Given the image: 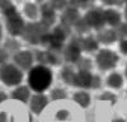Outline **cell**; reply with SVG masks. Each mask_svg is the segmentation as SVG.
<instances>
[{"label": "cell", "mask_w": 127, "mask_h": 122, "mask_svg": "<svg viewBox=\"0 0 127 122\" xmlns=\"http://www.w3.org/2000/svg\"><path fill=\"white\" fill-rule=\"evenodd\" d=\"M4 17H5V22H6V29L12 36H20L24 32V20L18 13V10L15 9L14 5L8 4L4 9Z\"/></svg>", "instance_id": "7a4b0ae2"}, {"label": "cell", "mask_w": 127, "mask_h": 122, "mask_svg": "<svg viewBox=\"0 0 127 122\" xmlns=\"http://www.w3.org/2000/svg\"><path fill=\"white\" fill-rule=\"evenodd\" d=\"M72 99H74V102H75V103H78L81 108H88L89 104H90V100H92L89 93H87V92H84V90L75 93V94H74V97H72Z\"/></svg>", "instance_id": "2e32d148"}, {"label": "cell", "mask_w": 127, "mask_h": 122, "mask_svg": "<svg viewBox=\"0 0 127 122\" xmlns=\"http://www.w3.org/2000/svg\"><path fill=\"white\" fill-rule=\"evenodd\" d=\"M72 6L75 8H87L89 4H92L94 0H69Z\"/></svg>", "instance_id": "484cf974"}, {"label": "cell", "mask_w": 127, "mask_h": 122, "mask_svg": "<svg viewBox=\"0 0 127 122\" xmlns=\"http://www.w3.org/2000/svg\"><path fill=\"white\" fill-rule=\"evenodd\" d=\"M24 13L29 19H36L38 17V8L33 3H28L24 5Z\"/></svg>", "instance_id": "44dd1931"}, {"label": "cell", "mask_w": 127, "mask_h": 122, "mask_svg": "<svg viewBox=\"0 0 127 122\" xmlns=\"http://www.w3.org/2000/svg\"><path fill=\"white\" fill-rule=\"evenodd\" d=\"M36 1H38V3H41V1H43V0H36Z\"/></svg>", "instance_id": "60d3db41"}, {"label": "cell", "mask_w": 127, "mask_h": 122, "mask_svg": "<svg viewBox=\"0 0 127 122\" xmlns=\"http://www.w3.org/2000/svg\"><path fill=\"white\" fill-rule=\"evenodd\" d=\"M6 57H8V54L5 52L4 50H0V64H4L5 62V60H6Z\"/></svg>", "instance_id": "d6a6232c"}, {"label": "cell", "mask_w": 127, "mask_h": 122, "mask_svg": "<svg viewBox=\"0 0 127 122\" xmlns=\"http://www.w3.org/2000/svg\"><path fill=\"white\" fill-rule=\"evenodd\" d=\"M99 100H105V102H109L111 104H114L116 100H117V97H116L113 93H109V92H104V93L99 97Z\"/></svg>", "instance_id": "d4e9b609"}, {"label": "cell", "mask_w": 127, "mask_h": 122, "mask_svg": "<svg viewBox=\"0 0 127 122\" xmlns=\"http://www.w3.org/2000/svg\"><path fill=\"white\" fill-rule=\"evenodd\" d=\"M120 50H121V52L123 55H127V38L121 39V42H120Z\"/></svg>", "instance_id": "4dcf8cb0"}, {"label": "cell", "mask_w": 127, "mask_h": 122, "mask_svg": "<svg viewBox=\"0 0 127 122\" xmlns=\"http://www.w3.org/2000/svg\"><path fill=\"white\" fill-rule=\"evenodd\" d=\"M0 79L8 87L18 85L23 79V73L15 65L3 64L0 66Z\"/></svg>", "instance_id": "3957f363"}, {"label": "cell", "mask_w": 127, "mask_h": 122, "mask_svg": "<svg viewBox=\"0 0 127 122\" xmlns=\"http://www.w3.org/2000/svg\"><path fill=\"white\" fill-rule=\"evenodd\" d=\"M104 19L105 24L111 26L112 28H118L121 23V14L116 9H107L104 10Z\"/></svg>", "instance_id": "9a60e30c"}, {"label": "cell", "mask_w": 127, "mask_h": 122, "mask_svg": "<svg viewBox=\"0 0 127 122\" xmlns=\"http://www.w3.org/2000/svg\"><path fill=\"white\" fill-rule=\"evenodd\" d=\"M12 98L15 99V100H20V102H27L28 98H29V89L28 87H18L17 89L13 90L12 93Z\"/></svg>", "instance_id": "ac0fdd59"}, {"label": "cell", "mask_w": 127, "mask_h": 122, "mask_svg": "<svg viewBox=\"0 0 127 122\" xmlns=\"http://www.w3.org/2000/svg\"><path fill=\"white\" fill-rule=\"evenodd\" d=\"M6 121H8L6 113L5 112H0V122H6Z\"/></svg>", "instance_id": "836d02e7"}, {"label": "cell", "mask_w": 127, "mask_h": 122, "mask_svg": "<svg viewBox=\"0 0 127 122\" xmlns=\"http://www.w3.org/2000/svg\"><path fill=\"white\" fill-rule=\"evenodd\" d=\"M48 33V27H46L45 24L39 23H28L24 28L23 32V37L24 39H27L29 43H41L43 36Z\"/></svg>", "instance_id": "277c9868"}, {"label": "cell", "mask_w": 127, "mask_h": 122, "mask_svg": "<svg viewBox=\"0 0 127 122\" xmlns=\"http://www.w3.org/2000/svg\"><path fill=\"white\" fill-rule=\"evenodd\" d=\"M5 99H8V95L4 93V92H0V103H3Z\"/></svg>", "instance_id": "e575fe53"}, {"label": "cell", "mask_w": 127, "mask_h": 122, "mask_svg": "<svg viewBox=\"0 0 127 122\" xmlns=\"http://www.w3.org/2000/svg\"><path fill=\"white\" fill-rule=\"evenodd\" d=\"M125 18L127 20V0H126V5H125Z\"/></svg>", "instance_id": "74e56055"}, {"label": "cell", "mask_w": 127, "mask_h": 122, "mask_svg": "<svg viewBox=\"0 0 127 122\" xmlns=\"http://www.w3.org/2000/svg\"><path fill=\"white\" fill-rule=\"evenodd\" d=\"M112 122H126V120H123V118H114Z\"/></svg>", "instance_id": "8d00e7d4"}, {"label": "cell", "mask_w": 127, "mask_h": 122, "mask_svg": "<svg viewBox=\"0 0 127 122\" xmlns=\"http://www.w3.org/2000/svg\"><path fill=\"white\" fill-rule=\"evenodd\" d=\"M52 71L45 65H37L29 70L28 74V85L36 93H42L50 88L52 83Z\"/></svg>", "instance_id": "6da1fadb"}, {"label": "cell", "mask_w": 127, "mask_h": 122, "mask_svg": "<svg viewBox=\"0 0 127 122\" xmlns=\"http://www.w3.org/2000/svg\"><path fill=\"white\" fill-rule=\"evenodd\" d=\"M81 37L72 38L64 50V59L67 62H78L81 59Z\"/></svg>", "instance_id": "8992f818"}, {"label": "cell", "mask_w": 127, "mask_h": 122, "mask_svg": "<svg viewBox=\"0 0 127 122\" xmlns=\"http://www.w3.org/2000/svg\"><path fill=\"white\" fill-rule=\"evenodd\" d=\"M8 4H9L8 0H0V8H1V9H4Z\"/></svg>", "instance_id": "d590c367"}, {"label": "cell", "mask_w": 127, "mask_h": 122, "mask_svg": "<svg viewBox=\"0 0 127 122\" xmlns=\"http://www.w3.org/2000/svg\"><path fill=\"white\" fill-rule=\"evenodd\" d=\"M118 38L117 32L114 29H99L98 33H97V39L98 42L104 43V45H111L113 42H116Z\"/></svg>", "instance_id": "5bb4252c"}, {"label": "cell", "mask_w": 127, "mask_h": 122, "mask_svg": "<svg viewBox=\"0 0 127 122\" xmlns=\"http://www.w3.org/2000/svg\"><path fill=\"white\" fill-rule=\"evenodd\" d=\"M14 62L23 70H28L33 62V56L29 51H19L14 55Z\"/></svg>", "instance_id": "30bf717a"}, {"label": "cell", "mask_w": 127, "mask_h": 122, "mask_svg": "<svg viewBox=\"0 0 127 122\" xmlns=\"http://www.w3.org/2000/svg\"><path fill=\"white\" fill-rule=\"evenodd\" d=\"M116 32H117V36H118L121 39L127 38V22L122 23V24L118 27V29L116 30Z\"/></svg>", "instance_id": "f1b7e54d"}, {"label": "cell", "mask_w": 127, "mask_h": 122, "mask_svg": "<svg viewBox=\"0 0 127 122\" xmlns=\"http://www.w3.org/2000/svg\"><path fill=\"white\" fill-rule=\"evenodd\" d=\"M78 67H79V70H87V71H89L90 67H92L90 60H88V59H83V57H81V59L78 61Z\"/></svg>", "instance_id": "4316f807"}, {"label": "cell", "mask_w": 127, "mask_h": 122, "mask_svg": "<svg viewBox=\"0 0 127 122\" xmlns=\"http://www.w3.org/2000/svg\"><path fill=\"white\" fill-rule=\"evenodd\" d=\"M70 117V112L67 109H59L56 112V120L59 121H66Z\"/></svg>", "instance_id": "83f0119b"}, {"label": "cell", "mask_w": 127, "mask_h": 122, "mask_svg": "<svg viewBox=\"0 0 127 122\" xmlns=\"http://www.w3.org/2000/svg\"><path fill=\"white\" fill-rule=\"evenodd\" d=\"M107 85L113 89H120L123 85V78L118 73H112L107 78Z\"/></svg>", "instance_id": "d6986e66"}, {"label": "cell", "mask_w": 127, "mask_h": 122, "mask_svg": "<svg viewBox=\"0 0 127 122\" xmlns=\"http://www.w3.org/2000/svg\"><path fill=\"white\" fill-rule=\"evenodd\" d=\"M102 1L107 5H122L126 3V0H102Z\"/></svg>", "instance_id": "f546056e"}, {"label": "cell", "mask_w": 127, "mask_h": 122, "mask_svg": "<svg viewBox=\"0 0 127 122\" xmlns=\"http://www.w3.org/2000/svg\"><path fill=\"white\" fill-rule=\"evenodd\" d=\"M69 3V0H48V4L54 8L55 10H61L65 9Z\"/></svg>", "instance_id": "7402d4cb"}, {"label": "cell", "mask_w": 127, "mask_h": 122, "mask_svg": "<svg viewBox=\"0 0 127 122\" xmlns=\"http://www.w3.org/2000/svg\"><path fill=\"white\" fill-rule=\"evenodd\" d=\"M56 20V10L52 8L48 3L43 4L41 6V23L46 27H50L54 24Z\"/></svg>", "instance_id": "ba28073f"}, {"label": "cell", "mask_w": 127, "mask_h": 122, "mask_svg": "<svg viewBox=\"0 0 127 122\" xmlns=\"http://www.w3.org/2000/svg\"><path fill=\"white\" fill-rule=\"evenodd\" d=\"M61 76H62V80L65 81L66 84L69 85H74L75 84V76H76V73L74 71L71 67L69 66H65L61 71Z\"/></svg>", "instance_id": "ffe728a7"}, {"label": "cell", "mask_w": 127, "mask_h": 122, "mask_svg": "<svg viewBox=\"0 0 127 122\" xmlns=\"http://www.w3.org/2000/svg\"><path fill=\"white\" fill-rule=\"evenodd\" d=\"M51 98H52V100L65 99V98H66V93H65V90L57 88V89H54V90L51 92Z\"/></svg>", "instance_id": "cb8c5ba5"}, {"label": "cell", "mask_w": 127, "mask_h": 122, "mask_svg": "<svg viewBox=\"0 0 127 122\" xmlns=\"http://www.w3.org/2000/svg\"><path fill=\"white\" fill-rule=\"evenodd\" d=\"M100 87V78L97 76V75H94L93 76V81H92V88L93 89H97Z\"/></svg>", "instance_id": "1f68e13d"}, {"label": "cell", "mask_w": 127, "mask_h": 122, "mask_svg": "<svg viewBox=\"0 0 127 122\" xmlns=\"http://www.w3.org/2000/svg\"><path fill=\"white\" fill-rule=\"evenodd\" d=\"M81 50L83 51H89V52L97 51L98 50V39L92 37V36L81 38Z\"/></svg>", "instance_id": "e0dca14e"}, {"label": "cell", "mask_w": 127, "mask_h": 122, "mask_svg": "<svg viewBox=\"0 0 127 122\" xmlns=\"http://www.w3.org/2000/svg\"><path fill=\"white\" fill-rule=\"evenodd\" d=\"M47 103H48L47 97L43 95V94H41V93H37L36 95L32 97L31 104H29V106H31V109H32V112H33V113L39 115L41 112L46 108Z\"/></svg>", "instance_id": "4fadbf2b"}, {"label": "cell", "mask_w": 127, "mask_h": 122, "mask_svg": "<svg viewBox=\"0 0 127 122\" xmlns=\"http://www.w3.org/2000/svg\"><path fill=\"white\" fill-rule=\"evenodd\" d=\"M83 19L85 20V23L88 24L89 28L94 29H102L105 24V19H104V10L102 9H90L85 13V15L83 17Z\"/></svg>", "instance_id": "52a82bcc"}, {"label": "cell", "mask_w": 127, "mask_h": 122, "mask_svg": "<svg viewBox=\"0 0 127 122\" xmlns=\"http://www.w3.org/2000/svg\"><path fill=\"white\" fill-rule=\"evenodd\" d=\"M1 36H3V30H1V26H0V39H1Z\"/></svg>", "instance_id": "f35d334b"}, {"label": "cell", "mask_w": 127, "mask_h": 122, "mask_svg": "<svg viewBox=\"0 0 127 122\" xmlns=\"http://www.w3.org/2000/svg\"><path fill=\"white\" fill-rule=\"evenodd\" d=\"M95 62L100 70H111L113 69L118 62V55L112 50L103 48L98 51L97 56H95Z\"/></svg>", "instance_id": "5b68a950"}, {"label": "cell", "mask_w": 127, "mask_h": 122, "mask_svg": "<svg viewBox=\"0 0 127 122\" xmlns=\"http://www.w3.org/2000/svg\"><path fill=\"white\" fill-rule=\"evenodd\" d=\"M37 60H38V62H42V64H52V65L60 64L59 52H56V51H51V50H48V51H39V52H37Z\"/></svg>", "instance_id": "7c38bea8"}, {"label": "cell", "mask_w": 127, "mask_h": 122, "mask_svg": "<svg viewBox=\"0 0 127 122\" xmlns=\"http://www.w3.org/2000/svg\"><path fill=\"white\" fill-rule=\"evenodd\" d=\"M80 19V15H79V12H78V8L75 6H69L65 9L62 17H61V23L62 24H66L69 27H74L78 20Z\"/></svg>", "instance_id": "8fae6325"}, {"label": "cell", "mask_w": 127, "mask_h": 122, "mask_svg": "<svg viewBox=\"0 0 127 122\" xmlns=\"http://www.w3.org/2000/svg\"><path fill=\"white\" fill-rule=\"evenodd\" d=\"M74 28H75V29L78 30L79 33H84V32H88V30L90 29V28L88 27V24L85 23V20H84L83 18H80V19L78 20V22H76L75 24H74Z\"/></svg>", "instance_id": "603a6c76"}, {"label": "cell", "mask_w": 127, "mask_h": 122, "mask_svg": "<svg viewBox=\"0 0 127 122\" xmlns=\"http://www.w3.org/2000/svg\"><path fill=\"white\" fill-rule=\"evenodd\" d=\"M93 76L94 75H92L90 71L79 70L76 73V76H75V84H74V87H78V88H81V89L92 88Z\"/></svg>", "instance_id": "9c48e42d"}, {"label": "cell", "mask_w": 127, "mask_h": 122, "mask_svg": "<svg viewBox=\"0 0 127 122\" xmlns=\"http://www.w3.org/2000/svg\"><path fill=\"white\" fill-rule=\"evenodd\" d=\"M125 75H126V78H127V65H126V69H125Z\"/></svg>", "instance_id": "ab89813d"}]
</instances>
